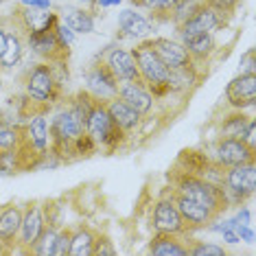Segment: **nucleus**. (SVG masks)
Segmentation results:
<instances>
[{
    "instance_id": "obj_11",
    "label": "nucleus",
    "mask_w": 256,
    "mask_h": 256,
    "mask_svg": "<svg viewBox=\"0 0 256 256\" xmlns=\"http://www.w3.org/2000/svg\"><path fill=\"white\" fill-rule=\"evenodd\" d=\"M88 90L92 92V96L101 98V101L116 96L118 81H116L112 70L108 68V64H94V68L88 72Z\"/></svg>"
},
{
    "instance_id": "obj_28",
    "label": "nucleus",
    "mask_w": 256,
    "mask_h": 256,
    "mask_svg": "<svg viewBox=\"0 0 256 256\" xmlns=\"http://www.w3.org/2000/svg\"><path fill=\"white\" fill-rule=\"evenodd\" d=\"M55 238H57V232L50 228H44V232L40 234V238L33 243L31 252L33 254H53V248H55Z\"/></svg>"
},
{
    "instance_id": "obj_30",
    "label": "nucleus",
    "mask_w": 256,
    "mask_h": 256,
    "mask_svg": "<svg viewBox=\"0 0 256 256\" xmlns=\"http://www.w3.org/2000/svg\"><path fill=\"white\" fill-rule=\"evenodd\" d=\"M184 0H138V4L147 7L156 14H164V11H173L178 4H182Z\"/></svg>"
},
{
    "instance_id": "obj_35",
    "label": "nucleus",
    "mask_w": 256,
    "mask_h": 256,
    "mask_svg": "<svg viewBox=\"0 0 256 256\" xmlns=\"http://www.w3.org/2000/svg\"><path fill=\"white\" fill-rule=\"evenodd\" d=\"M254 134H256V123H254V120H250L248 127H246V132H243V136H241V140L246 142V144H248V147L252 149V151H254V147H256V144H254V140H256V138H254Z\"/></svg>"
},
{
    "instance_id": "obj_15",
    "label": "nucleus",
    "mask_w": 256,
    "mask_h": 256,
    "mask_svg": "<svg viewBox=\"0 0 256 256\" xmlns=\"http://www.w3.org/2000/svg\"><path fill=\"white\" fill-rule=\"evenodd\" d=\"M116 96L123 103H127L132 110H136L140 116L151 112V106H154L151 92L144 90V86H140V84H127V81H123V84H118Z\"/></svg>"
},
{
    "instance_id": "obj_27",
    "label": "nucleus",
    "mask_w": 256,
    "mask_h": 256,
    "mask_svg": "<svg viewBox=\"0 0 256 256\" xmlns=\"http://www.w3.org/2000/svg\"><path fill=\"white\" fill-rule=\"evenodd\" d=\"M248 123H250L248 116H243V114L228 116V118L224 120V127H221V138H238V140H241Z\"/></svg>"
},
{
    "instance_id": "obj_37",
    "label": "nucleus",
    "mask_w": 256,
    "mask_h": 256,
    "mask_svg": "<svg viewBox=\"0 0 256 256\" xmlns=\"http://www.w3.org/2000/svg\"><path fill=\"white\" fill-rule=\"evenodd\" d=\"M4 46H7V33L0 31V55L4 53Z\"/></svg>"
},
{
    "instance_id": "obj_12",
    "label": "nucleus",
    "mask_w": 256,
    "mask_h": 256,
    "mask_svg": "<svg viewBox=\"0 0 256 256\" xmlns=\"http://www.w3.org/2000/svg\"><path fill=\"white\" fill-rule=\"evenodd\" d=\"M217 160L221 166H236L254 162V151L238 138H221L217 147Z\"/></svg>"
},
{
    "instance_id": "obj_32",
    "label": "nucleus",
    "mask_w": 256,
    "mask_h": 256,
    "mask_svg": "<svg viewBox=\"0 0 256 256\" xmlns=\"http://www.w3.org/2000/svg\"><path fill=\"white\" fill-rule=\"evenodd\" d=\"M70 241H72V230H62L55 238V248H53V254L55 256H66L70 252Z\"/></svg>"
},
{
    "instance_id": "obj_13",
    "label": "nucleus",
    "mask_w": 256,
    "mask_h": 256,
    "mask_svg": "<svg viewBox=\"0 0 256 256\" xmlns=\"http://www.w3.org/2000/svg\"><path fill=\"white\" fill-rule=\"evenodd\" d=\"M20 22H22V28L26 31V36H36V33H42L46 28H53L57 24V16L50 14L48 9H42V7H26L22 4L20 9Z\"/></svg>"
},
{
    "instance_id": "obj_36",
    "label": "nucleus",
    "mask_w": 256,
    "mask_h": 256,
    "mask_svg": "<svg viewBox=\"0 0 256 256\" xmlns=\"http://www.w3.org/2000/svg\"><path fill=\"white\" fill-rule=\"evenodd\" d=\"M22 4H26V7H42V9H48V7H50V0H22Z\"/></svg>"
},
{
    "instance_id": "obj_14",
    "label": "nucleus",
    "mask_w": 256,
    "mask_h": 256,
    "mask_svg": "<svg viewBox=\"0 0 256 256\" xmlns=\"http://www.w3.org/2000/svg\"><path fill=\"white\" fill-rule=\"evenodd\" d=\"M151 46H154L156 55L164 62L166 68H178V66H186V64H195L188 57V53H186L184 44H178V42H173V40L156 38V40H151Z\"/></svg>"
},
{
    "instance_id": "obj_2",
    "label": "nucleus",
    "mask_w": 256,
    "mask_h": 256,
    "mask_svg": "<svg viewBox=\"0 0 256 256\" xmlns=\"http://www.w3.org/2000/svg\"><path fill=\"white\" fill-rule=\"evenodd\" d=\"M134 60L138 64V70L142 74V81L149 86L156 94H162V92H168L166 88V74H168V68L164 66V62L156 55L154 46H151V40L149 42H142L136 46L134 50Z\"/></svg>"
},
{
    "instance_id": "obj_3",
    "label": "nucleus",
    "mask_w": 256,
    "mask_h": 256,
    "mask_svg": "<svg viewBox=\"0 0 256 256\" xmlns=\"http://www.w3.org/2000/svg\"><path fill=\"white\" fill-rule=\"evenodd\" d=\"M86 132H88V136L96 144H108V147H112V149L123 140V136H125V130H120V127L110 118L106 101H101V98H94V106H92L88 123H86Z\"/></svg>"
},
{
    "instance_id": "obj_8",
    "label": "nucleus",
    "mask_w": 256,
    "mask_h": 256,
    "mask_svg": "<svg viewBox=\"0 0 256 256\" xmlns=\"http://www.w3.org/2000/svg\"><path fill=\"white\" fill-rule=\"evenodd\" d=\"M108 68L112 70L116 81H127V84H140L144 86L142 74L138 70V64L134 60L132 53H127L123 48H114L108 55Z\"/></svg>"
},
{
    "instance_id": "obj_22",
    "label": "nucleus",
    "mask_w": 256,
    "mask_h": 256,
    "mask_svg": "<svg viewBox=\"0 0 256 256\" xmlns=\"http://www.w3.org/2000/svg\"><path fill=\"white\" fill-rule=\"evenodd\" d=\"M22 224V210L18 206H9L7 210L0 212V236L4 238V243H11L16 234L20 232Z\"/></svg>"
},
{
    "instance_id": "obj_39",
    "label": "nucleus",
    "mask_w": 256,
    "mask_h": 256,
    "mask_svg": "<svg viewBox=\"0 0 256 256\" xmlns=\"http://www.w3.org/2000/svg\"><path fill=\"white\" fill-rule=\"evenodd\" d=\"M112 2H118V0H101V4H112Z\"/></svg>"
},
{
    "instance_id": "obj_31",
    "label": "nucleus",
    "mask_w": 256,
    "mask_h": 256,
    "mask_svg": "<svg viewBox=\"0 0 256 256\" xmlns=\"http://www.w3.org/2000/svg\"><path fill=\"white\" fill-rule=\"evenodd\" d=\"M190 256H226V250L219 246H212V243H202L197 241L193 248H188Z\"/></svg>"
},
{
    "instance_id": "obj_17",
    "label": "nucleus",
    "mask_w": 256,
    "mask_h": 256,
    "mask_svg": "<svg viewBox=\"0 0 256 256\" xmlns=\"http://www.w3.org/2000/svg\"><path fill=\"white\" fill-rule=\"evenodd\" d=\"M46 224L42 219V212H40V206L31 204L24 212H22V224H20V241L31 250L33 243L40 238V234L44 232Z\"/></svg>"
},
{
    "instance_id": "obj_40",
    "label": "nucleus",
    "mask_w": 256,
    "mask_h": 256,
    "mask_svg": "<svg viewBox=\"0 0 256 256\" xmlns=\"http://www.w3.org/2000/svg\"><path fill=\"white\" fill-rule=\"evenodd\" d=\"M0 2H2V0H0Z\"/></svg>"
},
{
    "instance_id": "obj_6",
    "label": "nucleus",
    "mask_w": 256,
    "mask_h": 256,
    "mask_svg": "<svg viewBox=\"0 0 256 256\" xmlns=\"http://www.w3.org/2000/svg\"><path fill=\"white\" fill-rule=\"evenodd\" d=\"M224 184H226V188H228L232 195L238 197V200L250 197L254 193V188H256V166H254V162L228 166Z\"/></svg>"
},
{
    "instance_id": "obj_20",
    "label": "nucleus",
    "mask_w": 256,
    "mask_h": 256,
    "mask_svg": "<svg viewBox=\"0 0 256 256\" xmlns=\"http://www.w3.org/2000/svg\"><path fill=\"white\" fill-rule=\"evenodd\" d=\"M62 24H66L72 33H90L94 28V22H92L88 11L74 9V7L62 9Z\"/></svg>"
},
{
    "instance_id": "obj_5",
    "label": "nucleus",
    "mask_w": 256,
    "mask_h": 256,
    "mask_svg": "<svg viewBox=\"0 0 256 256\" xmlns=\"http://www.w3.org/2000/svg\"><path fill=\"white\" fill-rule=\"evenodd\" d=\"M28 96H33L36 101H53L60 92V79L55 77V66L53 64H40L31 70L26 81Z\"/></svg>"
},
{
    "instance_id": "obj_21",
    "label": "nucleus",
    "mask_w": 256,
    "mask_h": 256,
    "mask_svg": "<svg viewBox=\"0 0 256 256\" xmlns=\"http://www.w3.org/2000/svg\"><path fill=\"white\" fill-rule=\"evenodd\" d=\"M197 79L195 66L193 64H186V66H178V68H168L166 74V88L173 92H182L188 86H193Z\"/></svg>"
},
{
    "instance_id": "obj_16",
    "label": "nucleus",
    "mask_w": 256,
    "mask_h": 256,
    "mask_svg": "<svg viewBox=\"0 0 256 256\" xmlns=\"http://www.w3.org/2000/svg\"><path fill=\"white\" fill-rule=\"evenodd\" d=\"M186 53L193 62H204L214 48V40L210 31H190V33H180Z\"/></svg>"
},
{
    "instance_id": "obj_1",
    "label": "nucleus",
    "mask_w": 256,
    "mask_h": 256,
    "mask_svg": "<svg viewBox=\"0 0 256 256\" xmlns=\"http://www.w3.org/2000/svg\"><path fill=\"white\" fill-rule=\"evenodd\" d=\"M173 182H176V193L188 197L197 204H202L204 208H208L212 214H219L228 208V197H226L224 186H217L208 180H204L195 173L182 171L178 176H173Z\"/></svg>"
},
{
    "instance_id": "obj_34",
    "label": "nucleus",
    "mask_w": 256,
    "mask_h": 256,
    "mask_svg": "<svg viewBox=\"0 0 256 256\" xmlns=\"http://www.w3.org/2000/svg\"><path fill=\"white\" fill-rule=\"evenodd\" d=\"M238 74H256V66H254V48H250L246 55L241 57V72Z\"/></svg>"
},
{
    "instance_id": "obj_4",
    "label": "nucleus",
    "mask_w": 256,
    "mask_h": 256,
    "mask_svg": "<svg viewBox=\"0 0 256 256\" xmlns=\"http://www.w3.org/2000/svg\"><path fill=\"white\" fill-rule=\"evenodd\" d=\"M28 44H31V48H36L38 55L46 57L48 64H53V66H66L68 57H70L68 44H64L62 40L57 38L55 26L46 28V31H42V33H36V36H31L28 38Z\"/></svg>"
},
{
    "instance_id": "obj_10",
    "label": "nucleus",
    "mask_w": 256,
    "mask_h": 256,
    "mask_svg": "<svg viewBox=\"0 0 256 256\" xmlns=\"http://www.w3.org/2000/svg\"><path fill=\"white\" fill-rule=\"evenodd\" d=\"M228 103L236 110L252 108L256 101V74H238L228 84L226 90Z\"/></svg>"
},
{
    "instance_id": "obj_18",
    "label": "nucleus",
    "mask_w": 256,
    "mask_h": 256,
    "mask_svg": "<svg viewBox=\"0 0 256 256\" xmlns=\"http://www.w3.org/2000/svg\"><path fill=\"white\" fill-rule=\"evenodd\" d=\"M106 108H108L110 118H112L114 123L118 125L120 130H125V132L136 130L138 123H140V114H138L136 110H132L130 106H127V103H123L118 96L108 98V101H106Z\"/></svg>"
},
{
    "instance_id": "obj_7",
    "label": "nucleus",
    "mask_w": 256,
    "mask_h": 256,
    "mask_svg": "<svg viewBox=\"0 0 256 256\" xmlns=\"http://www.w3.org/2000/svg\"><path fill=\"white\" fill-rule=\"evenodd\" d=\"M171 200L178 206L180 214H182L186 230H188V228H206V226H210L212 221L217 219V214H212L208 208H204L202 204L188 200V197L180 195V193H176V190H173Z\"/></svg>"
},
{
    "instance_id": "obj_19",
    "label": "nucleus",
    "mask_w": 256,
    "mask_h": 256,
    "mask_svg": "<svg viewBox=\"0 0 256 256\" xmlns=\"http://www.w3.org/2000/svg\"><path fill=\"white\" fill-rule=\"evenodd\" d=\"M151 254H158V256H188V246H182V241H178V234H168V232H158L154 236L149 246Z\"/></svg>"
},
{
    "instance_id": "obj_26",
    "label": "nucleus",
    "mask_w": 256,
    "mask_h": 256,
    "mask_svg": "<svg viewBox=\"0 0 256 256\" xmlns=\"http://www.w3.org/2000/svg\"><path fill=\"white\" fill-rule=\"evenodd\" d=\"M22 57V40L18 33H7V46H4V53L0 55V66L11 68L20 62Z\"/></svg>"
},
{
    "instance_id": "obj_24",
    "label": "nucleus",
    "mask_w": 256,
    "mask_h": 256,
    "mask_svg": "<svg viewBox=\"0 0 256 256\" xmlns=\"http://www.w3.org/2000/svg\"><path fill=\"white\" fill-rule=\"evenodd\" d=\"M94 234L90 228H77L72 232V241H70V252L72 256H92V246H94Z\"/></svg>"
},
{
    "instance_id": "obj_38",
    "label": "nucleus",
    "mask_w": 256,
    "mask_h": 256,
    "mask_svg": "<svg viewBox=\"0 0 256 256\" xmlns=\"http://www.w3.org/2000/svg\"><path fill=\"white\" fill-rule=\"evenodd\" d=\"M0 254H7V248H4V238L0 236Z\"/></svg>"
},
{
    "instance_id": "obj_25",
    "label": "nucleus",
    "mask_w": 256,
    "mask_h": 256,
    "mask_svg": "<svg viewBox=\"0 0 256 256\" xmlns=\"http://www.w3.org/2000/svg\"><path fill=\"white\" fill-rule=\"evenodd\" d=\"M118 24L127 36H144V33L151 31V22L144 20L142 16L134 14V11H123L118 18Z\"/></svg>"
},
{
    "instance_id": "obj_29",
    "label": "nucleus",
    "mask_w": 256,
    "mask_h": 256,
    "mask_svg": "<svg viewBox=\"0 0 256 256\" xmlns=\"http://www.w3.org/2000/svg\"><path fill=\"white\" fill-rule=\"evenodd\" d=\"M22 140L20 132L14 127H0V154H7V151H16Z\"/></svg>"
},
{
    "instance_id": "obj_9",
    "label": "nucleus",
    "mask_w": 256,
    "mask_h": 256,
    "mask_svg": "<svg viewBox=\"0 0 256 256\" xmlns=\"http://www.w3.org/2000/svg\"><path fill=\"white\" fill-rule=\"evenodd\" d=\"M154 228L158 232H168V234H184L186 226L184 219L180 214L178 206L173 204V200H160L154 208Z\"/></svg>"
},
{
    "instance_id": "obj_33",
    "label": "nucleus",
    "mask_w": 256,
    "mask_h": 256,
    "mask_svg": "<svg viewBox=\"0 0 256 256\" xmlns=\"http://www.w3.org/2000/svg\"><path fill=\"white\" fill-rule=\"evenodd\" d=\"M116 248L112 246L108 236H98L94 238V246H92V256H114Z\"/></svg>"
},
{
    "instance_id": "obj_23",
    "label": "nucleus",
    "mask_w": 256,
    "mask_h": 256,
    "mask_svg": "<svg viewBox=\"0 0 256 256\" xmlns=\"http://www.w3.org/2000/svg\"><path fill=\"white\" fill-rule=\"evenodd\" d=\"M26 138L36 144L40 151L46 154V149H48V125H46L44 114H36L31 118V123L26 127Z\"/></svg>"
}]
</instances>
